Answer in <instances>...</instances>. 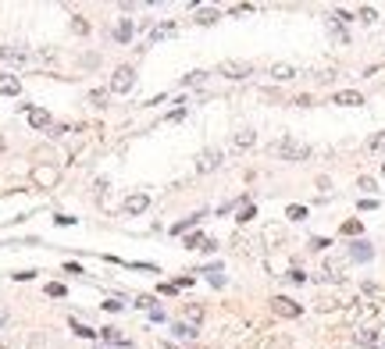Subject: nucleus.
I'll use <instances>...</instances> for the list:
<instances>
[{"label":"nucleus","instance_id":"ddd939ff","mask_svg":"<svg viewBox=\"0 0 385 349\" xmlns=\"http://www.w3.org/2000/svg\"><path fill=\"white\" fill-rule=\"evenodd\" d=\"M132 36H136V25H132V18H121V22H118V29H114V39H118V43H129Z\"/></svg>","mask_w":385,"mask_h":349},{"label":"nucleus","instance_id":"f257e3e1","mask_svg":"<svg viewBox=\"0 0 385 349\" xmlns=\"http://www.w3.org/2000/svg\"><path fill=\"white\" fill-rule=\"evenodd\" d=\"M275 153H278L282 160H307L310 146H307V142H296L293 136H286L282 142H275Z\"/></svg>","mask_w":385,"mask_h":349},{"label":"nucleus","instance_id":"0eeeda50","mask_svg":"<svg viewBox=\"0 0 385 349\" xmlns=\"http://www.w3.org/2000/svg\"><path fill=\"white\" fill-rule=\"evenodd\" d=\"M147 207H150V196H147V193H129V196H125V203H121V210H125L129 217L143 214Z\"/></svg>","mask_w":385,"mask_h":349},{"label":"nucleus","instance_id":"4c0bfd02","mask_svg":"<svg viewBox=\"0 0 385 349\" xmlns=\"http://www.w3.org/2000/svg\"><path fill=\"white\" fill-rule=\"evenodd\" d=\"M382 146H385V132H378V136L371 139V150H382Z\"/></svg>","mask_w":385,"mask_h":349},{"label":"nucleus","instance_id":"c9c22d12","mask_svg":"<svg viewBox=\"0 0 385 349\" xmlns=\"http://www.w3.org/2000/svg\"><path fill=\"white\" fill-rule=\"evenodd\" d=\"M54 221H57V224H75V217H72V214H57Z\"/></svg>","mask_w":385,"mask_h":349},{"label":"nucleus","instance_id":"c03bdc74","mask_svg":"<svg viewBox=\"0 0 385 349\" xmlns=\"http://www.w3.org/2000/svg\"><path fill=\"white\" fill-rule=\"evenodd\" d=\"M382 171H385V164H382Z\"/></svg>","mask_w":385,"mask_h":349},{"label":"nucleus","instance_id":"cd10ccee","mask_svg":"<svg viewBox=\"0 0 385 349\" xmlns=\"http://www.w3.org/2000/svg\"><path fill=\"white\" fill-rule=\"evenodd\" d=\"M207 275H211V285H218V289L225 285V275H221V268H218V264H214V268H207Z\"/></svg>","mask_w":385,"mask_h":349},{"label":"nucleus","instance_id":"9b49d317","mask_svg":"<svg viewBox=\"0 0 385 349\" xmlns=\"http://www.w3.org/2000/svg\"><path fill=\"white\" fill-rule=\"evenodd\" d=\"M22 93V78L18 75H0V96H18Z\"/></svg>","mask_w":385,"mask_h":349},{"label":"nucleus","instance_id":"f03ea898","mask_svg":"<svg viewBox=\"0 0 385 349\" xmlns=\"http://www.w3.org/2000/svg\"><path fill=\"white\" fill-rule=\"evenodd\" d=\"M132 86H136V71L129 68V65L114 68V75H111V93H129Z\"/></svg>","mask_w":385,"mask_h":349},{"label":"nucleus","instance_id":"2eb2a0df","mask_svg":"<svg viewBox=\"0 0 385 349\" xmlns=\"http://www.w3.org/2000/svg\"><path fill=\"white\" fill-rule=\"evenodd\" d=\"M350 257H353V260H371V257H375V250H371V242L357 239V242L350 246Z\"/></svg>","mask_w":385,"mask_h":349},{"label":"nucleus","instance_id":"9d476101","mask_svg":"<svg viewBox=\"0 0 385 349\" xmlns=\"http://www.w3.org/2000/svg\"><path fill=\"white\" fill-rule=\"evenodd\" d=\"M332 104H339V107H360L364 104V96L357 93V89H342V93H335V100Z\"/></svg>","mask_w":385,"mask_h":349},{"label":"nucleus","instance_id":"72a5a7b5","mask_svg":"<svg viewBox=\"0 0 385 349\" xmlns=\"http://www.w3.org/2000/svg\"><path fill=\"white\" fill-rule=\"evenodd\" d=\"M360 18H364V22H375L378 14H375V7H360Z\"/></svg>","mask_w":385,"mask_h":349},{"label":"nucleus","instance_id":"473e14b6","mask_svg":"<svg viewBox=\"0 0 385 349\" xmlns=\"http://www.w3.org/2000/svg\"><path fill=\"white\" fill-rule=\"evenodd\" d=\"M125 303H118V299H104V310H111V314H118Z\"/></svg>","mask_w":385,"mask_h":349},{"label":"nucleus","instance_id":"4be33fe9","mask_svg":"<svg viewBox=\"0 0 385 349\" xmlns=\"http://www.w3.org/2000/svg\"><path fill=\"white\" fill-rule=\"evenodd\" d=\"M175 32V22H164V25H157L154 32H150V39H164V36H171Z\"/></svg>","mask_w":385,"mask_h":349},{"label":"nucleus","instance_id":"39448f33","mask_svg":"<svg viewBox=\"0 0 385 349\" xmlns=\"http://www.w3.org/2000/svg\"><path fill=\"white\" fill-rule=\"evenodd\" d=\"M271 310H275L278 317H300V314H303V306H300L296 299H289V296H275V299H271Z\"/></svg>","mask_w":385,"mask_h":349},{"label":"nucleus","instance_id":"bb28decb","mask_svg":"<svg viewBox=\"0 0 385 349\" xmlns=\"http://www.w3.org/2000/svg\"><path fill=\"white\" fill-rule=\"evenodd\" d=\"M136 306H139V310H150V314H154V310H157L154 296H136Z\"/></svg>","mask_w":385,"mask_h":349},{"label":"nucleus","instance_id":"58836bf2","mask_svg":"<svg viewBox=\"0 0 385 349\" xmlns=\"http://www.w3.org/2000/svg\"><path fill=\"white\" fill-rule=\"evenodd\" d=\"M189 285H193V278H189V275H182V278L175 281V289H189Z\"/></svg>","mask_w":385,"mask_h":349},{"label":"nucleus","instance_id":"79ce46f5","mask_svg":"<svg viewBox=\"0 0 385 349\" xmlns=\"http://www.w3.org/2000/svg\"><path fill=\"white\" fill-rule=\"evenodd\" d=\"M0 324H4V314H0Z\"/></svg>","mask_w":385,"mask_h":349},{"label":"nucleus","instance_id":"6e6552de","mask_svg":"<svg viewBox=\"0 0 385 349\" xmlns=\"http://www.w3.org/2000/svg\"><path fill=\"white\" fill-rule=\"evenodd\" d=\"M0 61L22 68V65H29V50H22V47H0Z\"/></svg>","mask_w":385,"mask_h":349},{"label":"nucleus","instance_id":"412c9836","mask_svg":"<svg viewBox=\"0 0 385 349\" xmlns=\"http://www.w3.org/2000/svg\"><path fill=\"white\" fill-rule=\"evenodd\" d=\"M196 221H200V214H193V217H186V221H178V224H171V232H175V235H182V232H189V228H196Z\"/></svg>","mask_w":385,"mask_h":349},{"label":"nucleus","instance_id":"b1692460","mask_svg":"<svg viewBox=\"0 0 385 349\" xmlns=\"http://www.w3.org/2000/svg\"><path fill=\"white\" fill-rule=\"evenodd\" d=\"M171 332H175L178 339H196V328H193V324H175Z\"/></svg>","mask_w":385,"mask_h":349},{"label":"nucleus","instance_id":"c756f323","mask_svg":"<svg viewBox=\"0 0 385 349\" xmlns=\"http://www.w3.org/2000/svg\"><path fill=\"white\" fill-rule=\"evenodd\" d=\"M47 296H54V299H61V296H65V285H61V281H54V285H47Z\"/></svg>","mask_w":385,"mask_h":349},{"label":"nucleus","instance_id":"ea45409f","mask_svg":"<svg viewBox=\"0 0 385 349\" xmlns=\"http://www.w3.org/2000/svg\"><path fill=\"white\" fill-rule=\"evenodd\" d=\"M164 349H182V346H175V342H164Z\"/></svg>","mask_w":385,"mask_h":349},{"label":"nucleus","instance_id":"37998d69","mask_svg":"<svg viewBox=\"0 0 385 349\" xmlns=\"http://www.w3.org/2000/svg\"><path fill=\"white\" fill-rule=\"evenodd\" d=\"M0 150H4V139H0Z\"/></svg>","mask_w":385,"mask_h":349},{"label":"nucleus","instance_id":"e433bc0d","mask_svg":"<svg viewBox=\"0 0 385 349\" xmlns=\"http://www.w3.org/2000/svg\"><path fill=\"white\" fill-rule=\"evenodd\" d=\"M325 246H332L328 239H310V250H325Z\"/></svg>","mask_w":385,"mask_h":349},{"label":"nucleus","instance_id":"393cba45","mask_svg":"<svg viewBox=\"0 0 385 349\" xmlns=\"http://www.w3.org/2000/svg\"><path fill=\"white\" fill-rule=\"evenodd\" d=\"M286 217H289V221H303V217H307V207H300V203H293V207L286 210Z\"/></svg>","mask_w":385,"mask_h":349},{"label":"nucleus","instance_id":"f3484780","mask_svg":"<svg viewBox=\"0 0 385 349\" xmlns=\"http://www.w3.org/2000/svg\"><path fill=\"white\" fill-rule=\"evenodd\" d=\"M357 342L368 346V349H375L378 346V328H360V332H357Z\"/></svg>","mask_w":385,"mask_h":349},{"label":"nucleus","instance_id":"7ed1b4c3","mask_svg":"<svg viewBox=\"0 0 385 349\" xmlns=\"http://www.w3.org/2000/svg\"><path fill=\"white\" fill-rule=\"evenodd\" d=\"M57 168H50V164H36L32 168V186H39V189H54L57 186Z\"/></svg>","mask_w":385,"mask_h":349},{"label":"nucleus","instance_id":"20e7f679","mask_svg":"<svg viewBox=\"0 0 385 349\" xmlns=\"http://www.w3.org/2000/svg\"><path fill=\"white\" fill-rule=\"evenodd\" d=\"M221 160H225V157H221V150H214V146H211V150H204V153L196 157V171H200V175H211L214 168H221Z\"/></svg>","mask_w":385,"mask_h":349},{"label":"nucleus","instance_id":"f8f14e48","mask_svg":"<svg viewBox=\"0 0 385 349\" xmlns=\"http://www.w3.org/2000/svg\"><path fill=\"white\" fill-rule=\"evenodd\" d=\"M218 18H221V11H218V7H200V11L193 14V22H196V25H214Z\"/></svg>","mask_w":385,"mask_h":349},{"label":"nucleus","instance_id":"a19ab883","mask_svg":"<svg viewBox=\"0 0 385 349\" xmlns=\"http://www.w3.org/2000/svg\"><path fill=\"white\" fill-rule=\"evenodd\" d=\"M104 349H118V346H104Z\"/></svg>","mask_w":385,"mask_h":349},{"label":"nucleus","instance_id":"dca6fc26","mask_svg":"<svg viewBox=\"0 0 385 349\" xmlns=\"http://www.w3.org/2000/svg\"><path fill=\"white\" fill-rule=\"evenodd\" d=\"M300 71L293 68V65H271V78L275 82H289V78H296Z\"/></svg>","mask_w":385,"mask_h":349},{"label":"nucleus","instance_id":"a18cd8bd","mask_svg":"<svg viewBox=\"0 0 385 349\" xmlns=\"http://www.w3.org/2000/svg\"><path fill=\"white\" fill-rule=\"evenodd\" d=\"M0 349H7V346H0Z\"/></svg>","mask_w":385,"mask_h":349},{"label":"nucleus","instance_id":"a878e982","mask_svg":"<svg viewBox=\"0 0 385 349\" xmlns=\"http://www.w3.org/2000/svg\"><path fill=\"white\" fill-rule=\"evenodd\" d=\"M339 232H342V235H360V232H364V224H360V221H346Z\"/></svg>","mask_w":385,"mask_h":349},{"label":"nucleus","instance_id":"1a4fd4ad","mask_svg":"<svg viewBox=\"0 0 385 349\" xmlns=\"http://www.w3.org/2000/svg\"><path fill=\"white\" fill-rule=\"evenodd\" d=\"M100 335H104V342H111V346H118V349H129V346H132V342L121 335V328H114V324L100 328Z\"/></svg>","mask_w":385,"mask_h":349},{"label":"nucleus","instance_id":"f704fd0d","mask_svg":"<svg viewBox=\"0 0 385 349\" xmlns=\"http://www.w3.org/2000/svg\"><path fill=\"white\" fill-rule=\"evenodd\" d=\"M200 78H204V71H193V75H186L182 82H186V86H193V82H200Z\"/></svg>","mask_w":385,"mask_h":349},{"label":"nucleus","instance_id":"c85d7f7f","mask_svg":"<svg viewBox=\"0 0 385 349\" xmlns=\"http://www.w3.org/2000/svg\"><path fill=\"white\" fill-rule=\"evenodd\" d=\"M186 317H189L193 324H200V321H204V310H200V306H186Z\"/></svg>","mask_w":385,"mask_h":349},{"label":"nucleus","instance_id":"7c9ffc66","mask_svg":"<svg viewBox=\"0 0 385 349\" xmlns=\"http://www.w3.org/2000/svg\"><path fill=\"white\" fill-rule=\"evenodd\" d=\"M364 296H371V299H385V292L378 285H364Z\"/></svg>","mask_w":385,"mask_h":349},{"label":"nucleus","instance_id":"aec40b11","mask_svg":"<svg viewBox=\"0 0 385 349\" xmlns=\"http://www.w3.org/2000/svg\"><path fill=\"white\" fill-rule=\"evenodd\" d=\"M68 324H72V332H75L78 339H93V335H96V332H93V328H89V324H82V321H78V317H72V321H68Z\"/></svg>","mask_w":385,"mask_h":349},{"label":"nucleus","instance_id":"423d86ee","mask_svg":"<svg viewBox=\"0 0 385 349\" xmlns=\"http://www.w3.org/2000/svg\"><path fill=\"white\" fill-rule=\"evenodd\" d=\"M221 75H225V78H250V75H253V65H250V61H221Z\"/></svg>","mask_w":385,"mask_h":349},{"label":"nucleus","instance_id":"6ab92c4d","mask_svg":"<svg viewBox=\"0 0 385 349\" xmlns=\"http://www.w3.org/2000/svg\"><path fill=\"white\" fill-rule=\"evenodd\" d=\"M257 142V132L253 129H242V132H235V150H250Z\"/></svg>","mask_w":385,"mask_h":349},{"label":"nucleus","instance_id":"5701e85b","mask_svg":"<svg viewBox=\"0 0 385 349\" xmlns=\"http://www.w3.org/2000/svg\"><path fill=\"white\" fill-rule=\"evenodd\" d=\"M89 104L93 107H107V89H93L89 93Z\"/></svg>","mask_w":385,"mask_h":349},{"label":"nucleus","instance_id":"2f4dec72","mask_svg":"<svg viewBox=\"0 0 385 349\" xmlns=\"http://www.w3.org/2000/svg\"><path fill=\"white\" fill-rule=\"evenodd\" d=\"M72 32H78V36H86V32H89V25H86L82 18H72Z\"/></svg>","mask_w":385,"mask_h":349},{"label":"nucleus","instance_id":"a211bd4d","mask_svg":"<svg viewBox=\"0 0 385 349\" xmlns=\"http://www.w3.org/2000/svg\"><path fill=\"white\" fill-rule=\"evenodd\" d=\"M257 349H293V342H289L286 335H271V339H260Z\"/></svg>","mask_w":385,"mask_h":349},{"label":"nucleus","instance_id":"4468645a","mask_svg":"<svg viewBox=\"0 0 385 349\" xmlns=\"http://www.w3.org/2000/svg\"><path fill=\"white\" fill-rule=\"evenodd\" d=\"M29 125H32V129H50V111L32 107V111H29Z\"/></svg>","mask_w":385,"mask_h":349}]
</instances>
